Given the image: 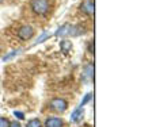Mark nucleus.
Instances as JSON below:
<instances>
[{
    "instance_id": "f257e3e1",
    "label": "nucleus",
    "mask_w": 163,
    "mask_h": 127,
    "mask_svg": "<svg viewBox=\"0 0 163 127\" xmlns=\"http://www.w3.org/2000/svg\"><path fill=\"white\" fill-rule=\"evenodd\" d=\"M30 7L37 15H45L49 11V0H32Z\"/></svg>"
},
{
    "instance_id": "f03ea898",
    "label": "nucleus",
    "mask_w": 163,
    "mask_h": 127,
    "mask_svg": "<svg viewBox=\"0 0 163 127\" xmlns=\"http://www.w3.org/2000/svg\"><path fill=\"white\" fill-rule=\"evenodd\" d=\"M50 110L56 111V112H64L65 110L68 108V103L67 100L61 99V98H54L50 100Z\"/></svg>"
},
{
    "instance_id": "7ed1b4c3",
    "label": "nucleus",
    "mask_w": 163,
    "mask_h": 127,
    "mask_svg": "<svg viewBox=\"0 0 163 127\" xmlns=\"http://www.w3.org/2000/svg\"><path fill=\"white\" fill-rule=\"evenodd\" d=\"M18 37L21 38L22 41H29L32 39V38L34 37V29L32 27V26H22L21 29L18 30Z\"/></svg>"
},
{
    "instance_id": "20e7f679",
    "label": "nucleus",
    "mask_w": 163,
    "mask_h": 127,
    "mask_svg": "<svg viewBox=\"0 0 163 127\" xmlns=\"http://www.w3.org/2000/svg\"><path fill=\"white\" fill-rule=\"evenodd\" d=\"M84 33H86V29H84V26H80V25L72 26V25H69V29H68L67 35H71V37H79V35H83Z\"/></svg>"
},
{
    "instance_id": "39448f33",
    "label": "nucleus",
    "mask_w": 163,
    "mask_h": 127,
    "mask_svg": "<svg viewBox=\"0 0 163 127\" xmlns=\"http://www.w3.org/2000/svg\"><path fill=\"white\" fill-rule=\"evenodd\" d=\"M80 10L87 15H92L94 14V2L92 0H86L80 4Z\"/></svg>"
},
{
    "instance_id": "423d86ee",
    "label": "nucleus",
    "mask_w": 163,
    "mask_h": 127,
    "mask_svg": "<svg viewBox=\"0 0 163 127\" xmlns=\"http://www.w3.org/2000/svg\"><path fill=\"white\" fill-rule=\"evenodd\" d=\"M63 120L60 118H49L45 120V127H61Z\"/></svg>"
},
{
    "instance_id": "0eeeda50",
    "label": "nucleus",
    "mask_w": 163,
    "mask_h": 127,
    "mask_svg": "<svg viewBox=\"0 0 163 127\" xmlns=\"http://www.w3.org/2000/svg\"><path fill=\"white\" fill-rule=\"evenodd\" d=\"M94 76V65L92 64H88L86 68H84V72H83V80L87 81L88 79H91Z\"/></svg>"
},
{
    "instance_id": "6e6552de",
    "label": "nucleus",
    "mask_w": 163,
    "mask_h": 127,
    "mask_svg": "<svg viewBox=\"0 0 163 127\" xmlns=\"http://www.w3.org/2000/svg\"><path fill=\"white\" fill-rule=\"evenodd\" d=\"M82 116H83V108H80V107H79V108H76V110L72 112V115H71V122H73V123L79 122Z\"/></svg>"
},
{
    "instance_id": "1a4fd4ad",
    "label": "nucleus",
    "mask_w": 163,
    "mask_h": 127,
    "mask_svg": "<svg viewBox=\"0 0 163 127\" xmlns=\"http://www.w3.org/2000/svg\"><path fill=\"white\" fill-rule=\"evenodd\" d=\"M60 48H61V52H64V53H68V52H71V49H72V43H71V41H61L60 42Z\"/></svg>"
},
{
    "instance_id": "9d476101",
    "label": "nucleus",
    "mask_w": 163,
    "mask_h": 127,
    "mask_svg": "<svg viewBox=\"0 0 163 127\" xmlns=\"http://www.w3.org/2000/svg\"><path fill=\"white\" fill-rule=\"evenodd\" d=\"M68 29H69V25H64V26H61V27H59V30L56 31V37H64V35H67Z\"/></svg>"
},
{
    "instance_id": "9b49d317",
    "label": "nucleus",
    "mask_w": 163,
    "mask_h": 127,
    "mask_svg": "<svg viewBox=\"0 0 163 127\" xmlns=\"http://www.w3.org/2000/svg\"><path fill=\"white\" fill-rule=\"evenodd\" d=\"M19 53H21V49H18V50H12V52H10L8 54H6L4 57H3V61H4V62H6V61H10L11 58H14L15 56H18Z\"/></svg>"
},
{
    "instance_id": "f8f14e48",
    "label": "nucleus",
    "mask_w": 163,
    "mask_h": 127,
    "mask_svg": "<svg viewBox=\"0 0 163 127\" xmlns=\"http://www.w3.org/2000/svg\"><path fill=\"white\" fill-rule=\"evenodd\" d=\"M50 37V34L48 33V31H44L41 34V37H38V39L34 42V45H38V43H42V42H44L45 39H48V38Z\"/></svg>"
},
{
    "instance_id": "ddd939ff",
    "label": "nucleus",
    "mask_w": 163,
    "mask_h": 127,
    "mask_svg": "<svg viewBox=\"0 0 163 127\" xmlns=\"http://www.w3.org/2000/svg\"><path fill=\"white\" fill-rule=\"evenodd\" d=\"M26 127H41V122L38 119H32V120L27 122Z\"/></svg>"
},
{
    "instance_id": "4468645a",
    "label": "nucleus",
    "mask_w": 163,
    "mask_h": 127,
    "mask_svg": "<svg viewBox=\"0 0 163 127\" xmlns=\"http://www.w3.org/2000/svg\"><path fill=\"white\" fill-rule=\"evenodd\" d=\"M92 99V93H87L86 96H84V98H83V100H82V102H80V108H83V106H86L87 104V103L88 102H90V100Z\"/></svg>"
},
{
    "instance_id": "2eb2a0df",
    "label": "nucleus",
    "mask_w": 163,
    "mask_h": 127,
    "mask_svg": "<svg viewBox=\"0 0 163 127\" xmlns=\"http://www.w3.org/2000/svg\"><path fill=\"white\" fill-rule=\"evenodd\" d=\"M8 126H10V122L7 120L6 118L0 116V127H8Z\"/></svg>"
},
{
    "instance_id": "dca6fc26",
    "label": "nucleus",
    "mask_w": 163,
    "mask_h": 127,
    "mask_svg": "<svg viewBox=\"0 0 163 127\" xmlns=\"http://www.w3.org/2000/svg\"><path fill=\"white\" fill-rule=\"evenodd\" d=\"M14 115H15V116H17V119H19V120L25 119V114L21 112V111H14Z\"/></svg>"
},
{
    "instance_id": "f3484780",
    "label": "nucleus",
    "mask_w": 163,
    "mask_h": 127,
    "mask_svg": "<svg viewBox=\"0 0 163 127\" xmlns=\"http://www.w3.org/2000/svg\"><path fill=\"white\" fill-rule=\"evenodd\" d=\"M8 127H22V126H21V123H19V122L14 120V122H11V123H10V126H8Z\"/></svg>"
},
{
    "instance_id": "a211bd4d",
    "label": "nucleus",
    "mask_w": 163,
    "mask_h": 127,
    "mask_svg": "<svg viewBox=\"0 0 163 127\" xmlns=\"http://www.w3.org/2000/svg\"><path fill=\"white\" fill-rule=\"evenodd\" d=\"M88 50H90V53H94V43L90 42V46H88Z\"/></svg>"
},
{
    "instance_id": "6ab92c4d",
    "label": "nucleus",
    "mask_w": 163,
    "mask_h": 127,
    "mask_svg": "<svg viewBox=\"0 0 163 127\" xmlns=\"http://www.w3.org/2000/svg\"><path fill=\"white\" fill-rule=\"evenodd\" d=\"M3 2H4V0H0V4H2V3H3Z\"/></svg>"
}]
</instances>
